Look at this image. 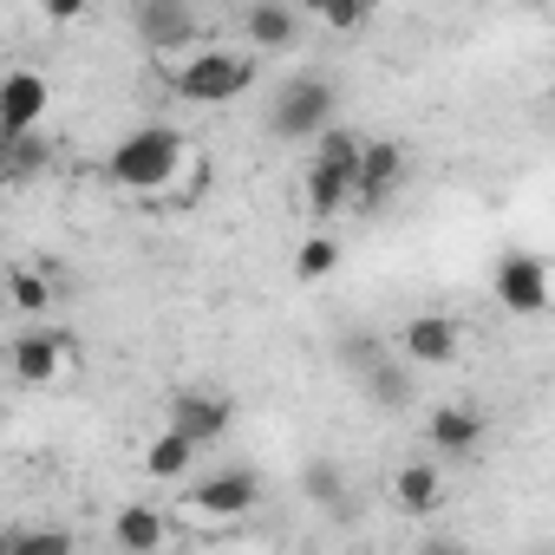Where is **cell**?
I'll list each match as a JSON object with an SVG mask.
<instances>
[{
    "instance_id": "6da1fadb",
    "label": "cell",
    "mask_w": 555,
    "mask_h": 555,
    "mask_svg": "<svg viewBox=\"0 0 555 555\" xmlns=\"http://www.w3.org/2000/svg\"><path fill=\"white\" fill-rule=\"evenodd\" d=\"M105 177H112L125 196L151 203V209H190V203L203 196V183H209V157H203V144L183 138L177 125H138V131H125V138L112 144Z\"/></svg>"
},
{
    "instance_id": "7a4b0ae2",
    "label": "cell",
    "mask_w": 555,
    "mask_h": 555,
    "mask_svg": "<svg viewBox=\"0 0 555 555\" xmlns=\"http://www.w3.org/2000/svg\"><path fill=\"white\" fill-rule=\"evenodd\" d=\"M157 66L183 105H235L242 92H255V60L242 47H196V53H170Z\"/></svg>"
},
{
    "instance_id": "3957f363",
    "label": "cell",
    "mask_w": 555,
    "mask_h": 555,
    "mask_svg": "<svg viewBox=\"0 0 555 555\" xmlns=\"http://www.w3.org/2000/svg\"><path fill=\"white\" fill-rule=\"evenodd\" d=\"M255 503H261V477H255L248 464H229V470H209L203 483H190L183 503H177V516L196 522V529H229V522H242Z\"/></svg>"
},
{
    "instance_id": "277c9868",
    "label": "cell",
    "mask_w": 555,
    "mask_h": 555,
    "mask_svg": "<svg viewBox=\"0 0 555 555\" xmlns=\"http://www.w3.org/2000/svg\"><path fill=\"white\" fill-rule=\"evenodd\" d=\"M334 79H321V73H295L282 92H274V112H268V131L282 138V144H308V138H321L327 125H334Z\"/></svg>"
},
{
    "instance_id": "5b68a950",
    "label": "cell",
    "mask_w": 555,
    "mask_h": 555,
    "mask_svg": "<svg viewBox=\"0 0 555 555\" xmlns=\"http://www.w3.org/2000/svg\"><path fill=\"white\" fill-rule=\"evenodd\" d=\"M47 105H53V86H47V73H34V66H14L8 79H0V144H27V138L40 131Z\"/></svg>"
},
{
    "instance_id": "8992f818",
    "label": "cell",
    "mask_w": 555,
    "mask_h": 555,
    "mask_svg": "<svg viewBox=\"0 0 555 555\" xmlns=\"http://www.w3.org/2000/svg\"><path fill=\"white\" fill-rule=\"evenodd\" d=\"M131 34L151 47V60H170V53L196 47L203 21H196V8H183V0H144V8L131 14Z\"/></svg>"
},
{
    "instance_id": "52a82bcc",
    "label": "cell",
    "mask_w": 555,
    "mask_h": 555,
    "mask_svg": "<svg viewBox=\"0 0 555 555\" xmlns=\"http://www.w3.org/2000/svg\"><path fill=\"white\" fill-rule=\"evenodd\" d=\"M8 366H14L21 386H60V379L73 373V340H66V334H47V327H27V334L14 340Z\"/></svg>"
},
{
    "instance_id": "ba28073f",
    "label": "cell",
    "mask_w": 555,
    "mask_h": 555,
    "mask_svg": "<svg viewBox=\"0 0 555 555\" xmlns=\"http://www.w3.org/2000/svg\"><path fill=\"white\" fill-rule=\"evenodd\" d=\"M457 347H464V327L451 314H412L399 327V360L405 366H451Z\"/></svg>"
},
{
    "instance_id": "9c48e42d",
    "label": "cell",
    "mask_w": 555,
    "mask_h": 555,
    "mask_svg": "<svg viewBox=\"0 0 555 555\" xmlns=\"http://www.w3.org/2000/svg\"><path fill=\"white\" fill-rule=\"evenodd\" d=\"M301 8H282V0H255L242 8V40H248V60L255 53H295L301 47Z\"/></svg>"
},
{
    "instance_id": "30bf717a",
    "label": "cell",
    "mask_w": 555,
    "mask_h": 555,
    "mask_svg": "<svg viewBox=\"0 0 555 555\" xmlns=\"http://www.w3.org/2000/svg\"><path fill=\"white\" fill-rule=\"evenodd\" d=\"M496 301L509 314H542L548 308V261L542 255H503L496 261Z\"/></svg>"
},
{
    "instance_id": "8fae6325",
    "label": "cell",
    "mask_w": 555,
    "mask_h": 555,
    "mask_svg": "<svg viewBox=\"0 0 555 555\" xmlns=\"http://www.w3.org/2000/svg\"><path fill=\"white\" fill-rule=\"evenodd\" d=\"M399 177H405V151H399V144H386V138L360 144V170H353V209H379V203L399 190Z\"/></svg>"
},
{
    "instance_id": "7c38bea8",
    "label": "cell",
    "mask_w": 555,
    "mask_h": 555,
    "mask_svg": "<svg viewBox=\"0 0 555 555\" xmlns=\"http://www.w3.org/2000/svg\"><path fill=\"white\" fill-rule=\"evenodd\" d=\"M392 503H399L405 516H438V509L451 503V477H444V464H431V457L399 464V470H392Z\"/></svg>"
},
{
    "instance_id": "4fadbf2b",
    "label": "cell",
    "mask_w": 555,
    "mask_h": 555,
    "mask_svg": "<svg viewBox=\"0 0 555 555\" xmlns=\"http://www.w3.org/2000/svg\"><path fill=\"white\" fill-rule=\"evenodd\" d=\"M229 425H235V405H229L222 392H183V399H177V412H170V431H177V438H190L196 451H203V444H216Z\"/></svg>"
},
{
    "instance_id": "5bb4252c",
    "label": "cell",
    "mask_w": 555,
    "mask_h": 555,
    "mask_svg": "<svg viewBox=\"0 0 555 555\" xmlns=\"http://www.w3.org/2000/svg\"><path fill=\"white\" fill-rule=\"evenodd\" d=\"M112 542H118V555H164L170 548V516L151 509V503H125L112 516Z\"/></svg>"
},
{
    "instance_id": "9a60e30c",
    "label": "cell",
    "mask_w": 555,
    "mask_h": 555,
    "mask_svg": "<svg viewBox=\"0 0 555 555\" xmlns=\"http://www.w3.org/2000/svg\"><path fill=\"white\" fill-rule=\"evenodd\" d=\"M425 438H431L438 457H470L483 444V412L477 405H438L431 425H425Z\"/></svg>"
},
{
    "instance_id": "2e32d148",
    "label": "cell",
    "mask_w": 555,
    "mask_h": 555,
    "mask_svg": "<svg viewBox=\"0 0 555 555\" xmlns=\"http://www.w3.org/2000/svg\"><path fill=\"white\" fill-rule=\"evenodd\" d=\"M0 295H8L14 314H53V274H47V261H14L8 274H0Z\"/></svg>"
},
{
    "instance_id": "e0dca14e",
    "label": "cell",
    "mask_w": 555,
    "mask_h": 555,
    "mask_svg": "<svg viewBox=\"0 0 555 555\" xmlns=\"http://www.w3.org/2000/svg\"><path fill=\"white\" fill-rule=\"evenodd\" d=\"M301 203H308V216L334 222V216L353 209V177H347V170H327V164H308V177H301Z\"/></svg>"
},
{
    "instance_id": "ac0fdd59",
    "label": "cell",
    "mask_w": 555,
    "mask_h": 555,
    "mask_svg": "<svg viewBox=\"0 0 555 555\" xmlns=\"http://www.w3.org/2000/svg\"><path fill=\"white\" fill-rule=\"evenodd\" d=\"M196 470V444L190 438H177V431H157L151 444H144V477H157V483H177V477H190Z\"/></svg>"
},
{
    "instance_id": "d6986e66",
    "label": "cell",
    "mask_w": 555,
    "mask_h": 555,
    "mask_svg": "<svg viewBox=\"0 0 555 555\" xmlns=\"http://www.w3.org/2000/svg\"><path fill=\"white\" fill-rule=\"evenodd\" d=\"M301 490H308V503H321V509H347V477H340V464H327V457H314V464L301 470Z\"/></svg>"
},
{
    "instance_id": "ffe728a7",
    "label": "cell",
    "mask_w": 555,
    "mask_h": 555,
    "mask_svg": "<svg viewBox=\"0 0 555 555\" xmlns=\"http://www.w3.org/2000/svg\"><path fill=\"white\" fill-rule=\"evenodd\" d=\"M8 555H73V535L53 522H27V529H8Z\"/></svg>"
},
{
    "instance_id": "44dd1931",
    "label": "cell",
    "mask_w": 555,
    "mask_h": 555,
    "mask_svg": "<svg viewBox=\"0 0 555 555\" xmlns=\"http://www.w3.org/2000/svg\"><path fill=\"white\" fill-rule=\"evenodd\" d=\"M334 268H340V242L334 235H308L295 248V274H301V282H327Z\"/></svg>"
},
{
    "instance_id": "7402d4cb",
    "label": "cell",
    "mask_w": 555,
    "mask_h": 555,
    "mask_svg": "<svg viewBox=\"0 0 555 555\" xmlns=\"http://www.w3.org/2000/svg\"><path fill=\"white\" fill-rule=\"evenodd\" d=\"M360 373H366V386H373V399H379V405H405V392H412V386H405L399 360H373V366H360Z\"/></svg>"
},
{
    "instance_id": "603a6c76",
    "label": "cell",
    "mask_w": 555,
    "mask_h": 555,
    "mask_svg": "<svg viewBox=\"0 0 555 555\" xmlns=\"http://www.w3.org/2000/svg\"><path fill=\"white\" fill-rule=\"evenodd\" d=\"M314 21L327 34H360L366 27V0H327V8H314Z\"/></svg>"
},
{
    "instance_id": "cb8c5ba5",
    "label": "cell",
    "mask_w": 555,
    "mask_h": 555,
    "mask_svg": "<svg viewBox=\"0 0 555 555\" xmlns=\"http://www.w3.org/2000/svg\"><path fill=\"white\" fill-rule=\"evenodd\" d=\"M418 555H470V548H464V542H444V535H438V542H425Z\"/></svg>"
},
{
    "instance_id": "d4e9b609",
    "label": "cell",
    "mask_w": 555,
    "mask_h": 555,
    "mask_svg": "<svg viewBox=\"0 0 555 555\" xmlns=\"http://www.w3.org/2000/svg\"><path fill=\"white\" fill-rule=\"evenodd\" d=\"M0 555H8V535H0Z\"/></svg>"
},
{
    "instance_id": "484cf974",
    "label": "cell",
    "mask_w": 555,
    "mask_h": 555,
    "mask_svg": "<svg viewBox=\"0 0 555 555\" xmlns=\"http://www.w3.org/2000/svg\"><path fill=\"white\" fill-rule=\"evenodd\" d=\"M301 555H321V548H301Z\"/></svg>"
},
{
    "instance_id": "4316f807",
    "label": "cell",
    "mask_w": 555,
    "mask_h": 555,
    "mask_svg": "<svg viewBox=\"0 0 555 555\" xmlns=\"http://www.w3.org/2000/svg\"><path fill=\"white\" fill-rule=\"evenodd\" d=\"M529 555H548V548H529Z\"/></svg>"
}]
</instances>
